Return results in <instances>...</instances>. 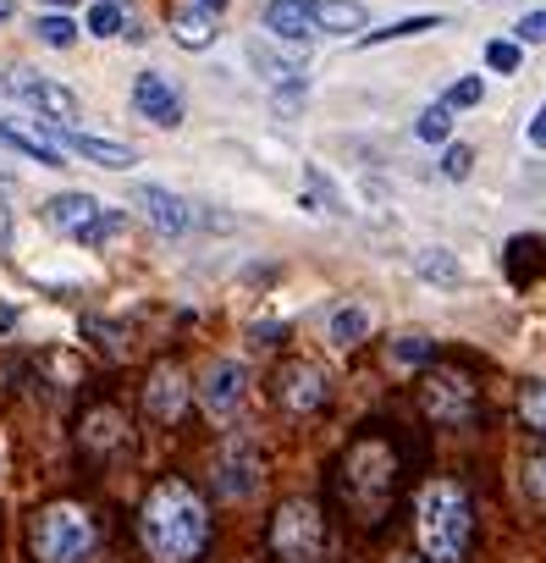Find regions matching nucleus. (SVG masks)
Masks as SVG:
<instances>
[{"label":"nucleus","instance_id":"26","mask_svg":"<svg viewBox=\"0 0 546 563\" xmlns=\"http://www.w3.org/2000/svg\"><path fill=\"white\" fill-rule=\"evenodd\" d=\"M34 34H39L50 50H66V45L77 39V23H72L66 12H50V17H39V28H34Z\"/></svg>","mask_w":546,"mask_h":563},{"label":"nucleus","instance_id":"15","mask_svg":"<svg viewBox=\"0 0 546 563\" xmlns=\"http://www.w3.org/2000/svg\"><path fill=\"white\" fill-rule=\"evenodd\" d=\"M265 34L270 39H288V45H310L315 23L304 12V0H265Z\"/></svg>","mask_w":546,"mask_h":563},{"label":"nucleus","instance_id":"18","mask_svg":"<svg viewBox=\"0 0 546 563\" xmlns=\"http://www.w3.org/2000/svg\"><path fill=\"white\" fill-rule=\"evenodd\" d=\"M171 39H177L182 50H210V45H216V12H210V7H182V12L171 17Z\"/></svg>","mask_w":546,"mask_h":563},{"label":"nucleus","instance_id":"4","mask_svg":"<svg viewBox=\"0 0 546 563\" xmlns=\"http://www.w3.org/2000/svg\"><path fill=\"white\" fill-rule=\"evenodd\" d=\"M45 221H50L61 237L88 244V249H100L106 237L122 232V210H106L95 194H56V199L45 205Z\"/></svg>","mask_w":546,"mask_h":563},{"label":"nucleus","instance_id":"37","mask_svg":"<svg viewBox=\"0 0 546 563\" xmlns=\"http://www.w3.org/2000/svg\"><path fill=\"white\" fill-rule=\"evenodd\" d=\"M39 7H50V12H66V7H77V0H39Z\"/></svg>","mask_w":546,"mask_h":563},{"label":"nucleus","instance_id":"35","mask_svg":"<svg viewBox=\"0 0 546 563\" xmlns=\"http://www.w3.org/2000/svg\"><path fill=\"white\" fill-rule=\"evenodd\" d=\"M7 249H12V210L0 205V255H7Z\"/></svg>","mask_w":546,"mask_h":563},{"label":"nucleus","instance_id":"2","mask_svg":"<svg viewBox=\"0 0 546 563\" xmlns=\"http://www.w3.org/2000/svg\"><path fill=\"white\" fill-rule=\"evenodd\" d=\"M414 514H420V552L425 563H464L470 552V525H475V509H470V492L459 480H425L420 498H414Z\"/></svg>","mask_w":546,"mask_h":563},{"label":"nucleus","instance_id":"30","mask_svg":"<svg viewBox=\"0 0 546 563\" xmlns=\"http://www.w3.org/2000/svg\"><path fill=\"white\" fill-rule=\"evenodd\" d=\"M441 100H447L452 111H464V106H481V100H486V84H481V77H459V84H452Z\"/></svg>","mask_w":546,"mask_h":563},{"label":"nucleus","instance_id":"21","mask_svg":"<svg viewBox=\"0 0 546 563\" xmlns=\"http://www.w3.org/2000/svg\"><path fill=\"white\" fill-rule=\"evenodd\" d=\"M248 61L270 77V84H304V61H288V56H277L270 45H248Z\"/></svg>","mask_w":546,"mask_h":563},{"label":"nucleus","instance_id":"41","mask_svg":"<svg viewBox=\"0 0 546 563\" xmlns=\"http://www.w3.org/2000/svg\"><path fill=\"white\" fill-rule=\"evenodd\" d=\"M7 183H12V178H0V188H7Z\"/></svg>","mask_w":546,"mask_h":563},{"label":"nucleus","instance_id":"32","mask_svg":"<svg viewBox=\"0 0 546 563\" xmlns=\"http://www.w3.org/2000/svg\"><path fill=\"white\" fill-rule=\"evenodd\" d=\"M486 66L492 72H519V39H492L486 45Z\"/></svg>","mask_w":546,"mask_h":563},{"label":"nucleus","instance_id":"23","mask_svg":"<svg viewBox=\"0 0 546 563\" xmlns=\"http://www.w3.org/2000/svg\"><path fill=\"white\" fill-rule=\"evenodd\" d=\"M519 420L546 437V381H524L519 387Z\"/></svg>","mask_w":546,"mask_h":563},{"label":"nucleus","instance_id":"16","mask_svg":"<svg viewBox=\"0 0 546 563\" xmlns=\"http://www.w3.org/2000/svg\"><path fill=\"white\" fill-rule=\"evenodd\" d=\"M304 12H310L315 34H359L371 23V12H364L359 0H304Z\"/></svg>","mask_w":546,"mask_h":563},{"label":"nucleus","instance_id":"22","mask_svg":"<svg viewBox=\"0 0 546 563\" xmlns=\"http://www.w3.org/2000/svg\"><path fill=\"white\" fill-rule=\"evenodd\" d=\"M414 138H425V144H447V138H452V106H447V100L425 106L420 122H414Z\"/></svg>","mask_w":546,"mask_h":563},{"label":"nucleus","instance_id":"7","mask_svg":"<svg viewBox=\"0 0 546 563\" xmlns=\"http://www.w3.org/2000/svg\"><path fill=\"white\" fill-rule=\"evenodd\" d=\"M420 404L436 426H464L475 415V387L464 370H430L425 387H420Z\"/></svg>","mask_w":546,"mask_h":563},{"label":"nucleus","instance_id":"28","mask_svg":"<svg viewBox=\"0 0 546 563\" xmlns=\"http://www.w3.org/2000/svg\"><path fill=\"white\" fill-rule=\"evenodd\" d=\"M122 28H128V17L111 7V0H100V7L88 12V34H95V39H117Z\"/></svg>","mask_w":546,"mask_h":563},{"label":"nucleus","instance_id":"19","mask_svg":"<svg viewBox=\"0 0 546 563\" xmlns=\"http://www.w3.org/2000/svg\"><path fill=\"white\" fill-rule=\"evenodd\" d=\"M371 327H376L371 304H342V309L331 315V343L353 348V343H364V338H371Z\"/></svg>","mask_w":546,"mask_h":563},{"label":"nucleus","instance_id":"17","mask_svg":"<svg viewBox=\"0 0 546 563\" xmlns=\"http://www.w3.org/2000/svg\"><path fill=\"white\" fill-rule=\"evenodd\" d=\"M0 144L17 149V155H28V160H39V167H66V149H56V144L34 127V122H28V127H17V122L0 117Z\"/></svg>","mask_w":546,"mask_h":563},{"label":"nucleus","instance_id":"25","mask_svg":"<svg viewBox=\"0 0 546 563\" xmlns=\"http://www.w3.org/2000/svg\"><path fill=\"white\" fill-rule=\"evenodd\" d=\"M83 431H88V437H83L88 448H117V431H122V420H117L111 409H95V415L83 420Z\"/></svg>","mask_w":546,"mask_h":563},{"label":"nucleus","instance_id":"10","mask_svg":"<svg viewBox=\"0 0 546 563\" xmlns=\"http://www.w3.org/2000/svg\"><path fill=\"white\" fill-rule=\"evenodd\" d=\"M326 397H331V381H326L320 365H310V359H288V365L277 370V404H282L288 415H315Z\"/></svg>","mask_w":546,"mask_h":563},{"label":"nucleus","instance_id":"12","mask_svg":"<svg viewBox=\"0 0 546 563\" xmlns=\"http://www.w3.org/2000/svg\"><path fill=\"white\" fill-rule=\"evenodd\" d=\"M189 397H194V387H189V376H182L177 365H155V370H149V387H144V409H149V420L177 426L182 409H189Z\"/></svg>","mask_w":546,"mask_h":563},{"label":"nucleus","instance_id":"29","mask_svg":"<svg viewBox=\"0 0 546 563\" xmlns=\"http://www.w3.org/2000/svg\"><path fill=\"white\" fill-rule=\"evenodd\" d=\"M392 365H398V370L430 365V343H425V338H398V343H392Z\"/></svg>","mask_w":546,"mask_h":563},{"label":"nucleus","instance_id":"40","mask_svg":"<svg viewBox=\"0 0 546 563\" xmlns=\"http://www.w3.org/2000/svg\"><path fill=\"white\" fill-rule=\"evenodd\" d=\"M392 563H425V558H392Z\"/></svg>","mask_w":546,"mask_h":563},{"label":"nucleus","instance_id":"13","mask_svg":"<svg viewBox=\"0 0 546 563\" xmlns=\"http://www.w3.org/2000/svg\"><path fill=\"white\" fill-rule=\"evenodd\" d=\"M133 111L155 127H182V95L171 89L166 72H138L133 77Z\"/></svg>","mask_w":546,"mask_h":563},{"label":"nucleus","instance_id":"36","mask_svg":"<svg viewBox=\"0 0 546 563\" xmlns=\"http://www.w3.org/2000/svg\"><path fill=\"white\" fill-rule=\"evenodd\" d=\"M12 327H17V309H12V304H0V338H7Z\"/></svg>","mask_w":546,"mask_h":563},{"label":"nucleus","instance_id":"38","mask_svg":"<svg viewBox=\"0 0 546 563\" xmlns=\"http://www.w3.org/2000/svg\"><path fill=\"white\" fill-rule=\"evenodd\" d=\"M12 12H17V7H12V0H0V23H12Z\"/></svg>","mask_w":546,"mask_h":563},{"label":"nucleus","instance_id":"5","mask_svg":"<svg viewBox=\"0 0 546 563\" xmlns=\"http://www.w3.org/2000/svg\"><path fill=\"white\" fill-rule=\"evenodd\" d=\"M270 547H277L282 563H315L320 547H326V519L310 498H293L277 509V519H270Z\"/></svg>","mask_w":546,"mask_h":563},{"label":"nucleus","instance_id":"11","mask_svg":"<svg viewBox=\"0 0 546 563\" xmlns=\"http://www.w3.org/2000/svg\"><path fill=\"white\" fill-rule=\"evenodd\" d=\"M259 492V458H254V448L248 442H227L221 448V458H216V498H227V503H248Z\"/></svg>","mask_w":546,"mask_h":563},{"label":"nucleus","instance_id":"27","mask_svg":"<svg viewBox=\"0 0 546 563\" xmlns=\"http://www.w3.org/2000/svg\"><path fill=\"white\" fill-rule=\"evenodd\" d=\"M524 498H530V503L546 514V448L524 458Z\"/></svg>","mask_w":546,"mask_h":563},{"label":"nucleus","instance_id":"31","mask_svg":"<svg viewBox=\"0 0 546 563\" xmlns=\"http://www.w3.org/2000/svg\"><path fill=\"white\" fill-rule=\"evenodd\" d=\"M470 167H475V149H470V144H452V149L441 155V178H452V183H464Z\"/></svg>","mask_w":546,"mask_h":563},{"label":"nucleus","instance_id":"3","mask_svg":"<svg viewBox=\"0 0 546 563\" xmlns=\"http://www.w3.org/2000/svg\"><path fill=\"white\" fill-rule=\"evenodd\" d=\"M95 541H100V530L83 503H50L34 519V558L39 563H83L95 552Z\"/></svg>","mask_w":546,"mask_h":563},{"label":"nucleus","instance_id":"20","mask_svg":"<svg viewBox=\"0 0 546 563\" xmlns=\"http://www.w3.org/2000/svg\"><path fill=\"white\" fill-rule=\"evenodd\" d=\"M414 271H420L425 282H441V287H459V282H464L459 255H447V249H420V255H414Z\"/></svg>","mask_w":546,"mask_h":563},{"label":"nucleus","instance_id":"1","mask_svg":"<svg viewBox=\"0 0 546 563\" xmlns=\"http://www.w3.org/2000/svg\"><path fill=\"white\" fill-rule=\"evenodd\" d=\"M138 541L155 563H194L210 541V514L189 480H160L144 498L138 514Z\"/></svg>","mask_w":546,"mask_h":563},{"label":"nucleus","instance_id":"6","mask_svg":"<svg viewBox=\"0 0 546 563\" xmlns=\"http://www.w3.org/2000/svg\"><path fill=\"white\" fill-rule=\"evenodd\" d=\"M387 487H392V448H387V442H359V448L348 453V492L371 509V514H381Z\"/></svg>","mask_w":546,"mask_h":563},{"label":"nucleus","instance_id":"24","mask_svg":"<svg viewBox=\"0 0 546 563\" xmlns=\"http://www.w3.org/2000/svg\"><path fill=\"white\" fill-rule=\"evenodd\" d=\"M430 28H441V17H436V12H425V17H409V23H392V28H381V34H364L359 45H387V39H414V34H430Z\"/></svg>","mask_w":546,"mask_h":563},{"label":"nucleus","instance_id":"8","mask_svg":"<svg viewBox=\"0 0 546 563\" xmlns=\"http://www.w3.org/2000/svg\"><path fill=\"white\" fill-rule=\"evenodd\" d=\"M7 95H17L23 106H34L50 122H72L77 117V95L66 84H56V77H45V72H28V66L7 72Z\"/></svg>","mask_w":546,"mask_h":563},{"label":"nucleus","instance_id":"14","mask_svg":"<svg viewBox=\"0 0 546 563\" xmlns=\"http://www.w3.org/2000/svg\"><path fill=\"white\" fill-rule=\"evenodd\" d=\"M133 205L149 216V227L155 232H166V237H182L194 227V210H189V199H177L171 188H160V183H138L133 188Z\"/></svg>","mask_w":546,"mask_h":563},{"label":"nucleus","instance_id":"39","mask_svg":"<svg viewBox=\"0 0 546 563\" xmlns=\"http://www.w3.org/2000/svg\"><path fill=\"white\" fill-rule=\"evenodd\" d=\"M194 7H210V12H216V7H227V0H194Z\"/></svg>","mask_w":546,"mask_h":563},{"label":"nucleus","instance_id":"9","mask_svg":"<svg viewBox=\"0 0 546 563\" xmlns=\"http://www.w3.org/2000/svg\"><path fill=\"white\" fill-rule=\"evenodd\" d=\"M248 397V370L238 359H210L205 376H199V404L210 420H232Z\"/></svg>","mask_w":546,"mask_h":563},{"label":"nucleus","instance_id":"34","mask_svg":"<svg viewBox=\"0 0 546 563\" xmlns=\"http://www.w3.org/2000/svg\"><path fill=\"white\" fill-rule=\"evenodd\" d=\"M530 144H535V149H546V100L535 106V122H530Z\"/></svg>","mask_w":546,"mask_h":563},{"label":"nucleus","instance_id":"33","mask_svg":"<svg viewBox=\"0 0 546 563\" xmlns=\"http://www.w3.org/2000/svg\"><path fill=\"white\" fill-rule=\"evenodd\" d=\"M513 39H519V45H546V12H530V17H519Z\"/></svg>","mask_w":546,"mask_h":563}]
</instances>
